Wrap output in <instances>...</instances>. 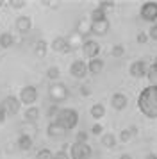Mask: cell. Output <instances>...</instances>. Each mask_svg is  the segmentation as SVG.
<instances>
[{
    "label": "cell",
    "mask_w": 157,
    "mask_h": 159,
    "mask_svg": "<svg viewBox=\"0 0 157 159\" xmlns=\"http://www.w3.org/2000/svg\"><path fill=\"white\" fill-rule=\"evenodd\" d=\"M102 132H104V129H102V125H100V123H95V125L91 127V134H95V136H100Z\"/></svg>",
    "instance_id": "cell-34"
},
{
    "label": "cell",
    "mask_w": 157,
    "mask_h": 159,
    "mask_svg": "<svg viewBox=\"0 0 157 159\" xmlns=\"http://www.w3.org/2000/svg\"><path fill=\"white\" fill-rule=\"evenodd\" d=\"M75 141H77V143H87V132H84V130L77 132V138H75Z\"/></svg>",
    "instance_id": "cell-30"
},
{
    "label": "cell",
    "mask_w": 157,
    "mask_h": 159,
    "mask_svg": "<svg viewBox=\"0 0 157 159\" xmlns=\"http://www.w3.org/2000/svg\"><path fill=\"white\" fill-rule=\"evenodd\" d=\"M136 39H137V43H146V41H148V34H145V32H139Z\"/></svg>",
    "instance_id": "cell-37"
},
{
    "label": "cell",
    "mask_w": 157,
    "mask_h": 159,
    "mask_svg": "<svg viewBox=\"0 0 157 159\" xmlns=\"http://www.w3.org/2000/svg\"><path fill=\"white\" fill-rule=\"evenodd\" d=\"M102 70H104V61H102V59L100 57L89 59V63H87V72L91 73V75H98Z\"/></svg>",
    "instance_id": "cell-17"
},
{
    "label": "cell",
    "mask_w": 157,
    "mask_h": 159,
    "mask_svg": "<svg viewBox=\"0 0 157 159\" xmlns=\"http://www.w3.org/2000/svg\"><path fill=\"white\" fill-rule=\"evenodd\" d=\"M14 27H16V30H18L20 34H27L29 30L32 29V20H30V16H18Z\"/></svg>",
    "instance_id": "cell-13"
},
{
    "label": "cell",
    "mask_w": 157,
    "mask_h": 159,
    "mask_svg": "<svg viewBox=\"0 0 157 159\" xmlns=\"http://www.w3.org/2000/svg\"><path fill=\"white\" fill-rule=\"evenodd\" d=\"M9 4H11V7L13 9H21V7H25L27 2H25V0H11Z\"/></svg>",
    "instance_id": "cell-31"
},
{
    "label": "cell",
    "mask_w": 157,
    "mask_h": 159,
    "mask_svg": "<svg viewBox=\"0 0 157 159\" xmlns=\"http://www.w3.org/2000/svg\"><path fill=\"white\" fill-rule=\"evenodd\" d=\"M48 95H50V98H52V102H56V104L64 102L68 98V88L64 86L63 82H54L48 88Z\"/></svg>",
    "instance_id": "cell-4"
},
{
    "label": "cell",
    "mask_w": 157,
    "mask_h": 159,
    "mask_svg": "<svg viewBox=\"0 0 157 159\" xmlns=\"http://www.w3.org/2000/svg\"><path fill=\"white\" fill-rule=\"evenodd\" d=\"M139 15L145 22H157V2H145L139 9Z\"/></svg>",
    "instance_id": "cell-5"
},
{
    "label": "cell",
    "mask_w": 157,
    "mask_h": 159,
    "mask_svg": "<svg viewBox=\"0 0 157 159\" xmlns=\"http://www.w3.org/2000/svg\"><path fill=\"white\" fill-rule=\"evenodd\" d=\"M154 65H157V56H155V59H154Z\"/></svg>",
    "instance_id": "cell-41"
},
{
    "label": "cell",
    "mask_w": 157,
    "mask_h": 159,
    "mask_svg": "<svg viewBox=\"0 0 157 159\" xmlns=\"http://www.w3.org/2000/svg\"><path fill=\"white\" fill-rule=\"evenodd\" d=\"M91 147L87 143H75L70 147V159H91Z\"/></svg>",
    "instance_id": "cell-3"
},
{
    "label": "cell",
    "mask_w": 157,
    "mask_h": 159,
    "mask_svg": "<svg viewBox=\"0 0 157 159\" xmlns=\"http://www.w3.org/2000/svg\"><path fill=\"white\" fill-rule=\"evenodd\" d=\"M89 20L91 22H102V20H107L105 18V11L100 7H95L91 11V15H89Z\"/></svg>",
    "instance_id": "cell-24"
},
{
    "label": "cell",
    "mask_w": 157,
    "mask_h": 159,
    "mask_svg": "<svg viewBox=\"0 0 157 159\" xmlns=\"http://www.w3.org/2000/svg\"><path fill=\"white\" fill-rule=\"evenodd\" d=\"M145 159H157V154H146Z\"/></svg>",
    "instance_id": "cell-39"
},
{
    "label": "cell",
    "mask_w": 157,
    "mask_h": 159,
    "mask_svg": "<svg viewBox=\"0 0 157 159\" xmlns=\"http://www.w3.org/2000/svg\"><path fill=\"white\" fill-rule=\"evenodd\" d=\"M23 118H25V123H36L39 120V107H36V106L27 107L23 113Z\"/></svg>",
    "instance_id": "cell-16"
},
{
    "label": "cell",
    "mask_w": 157,
    "mask_h": 159,
    "mask_svg": "<svg viewBox=\"0 0 157 159\" xmlns=\"http://www.w3.org/2000/svg\"><path fill=\"white\" fill-rule=\"evenodd\" d=\"M7 118V111L6 107H4V104H0V123H4Z\"/></svg>",
    "instance_id": "cell-36"
},
{
    "label": "cell",
    "mask_w": 157,
    "mask_h": 159,
    "mask_svg": "<svg viewBox=\"0 0 157 159\" xmlns=\"http://www.w3.org/2000/svg\"><path fill=\"white\" fill-rule=\"evenodd\" d=\"M82 52H84L86 57H89V59L98 57V54H100L98 41H95V39H84L82 41Z\"/></svg>",
    "instance_id": "cell-7"
},
{
    "label": "cell",
    "mask_w": 157,
    "mask_h": 159,
    "mask_svg": "<svg viewBox=\"0 0 157 159\" xmlns=\"http://www.w3.org/2000/svg\"><path fill=\"white\" fill-rule=\"evenodd\" d=\"M80 95H82V97H89V95H91L89 86H80Z\"/></svg>",
    "instance_id": "cell-38"
},
{
    "label": "cell",
    "mask_w": 157,
    "mask_h": 159,
    "mask_svg": "<svg viewBox=\"0 0 157 159\" xmlns=\"http://www.w3.org/2000/svg\"><path fill=\"white\" fill-rule=\"evenodd\" d=\"M32 138L27 136V134H20V138H18V148L20 150H30L32 148Z\"/></svg>",
    "instance_id": "cell-20"
},
{
    "label": "cell",
    "mask_w": 157,
    "mask_h": 159,
    "mask_svg": "<svg viewBox=\"0 0 157 159\" xmlns=\"http://www.w3.org/2000/svg\"><path fill=\"white\" fill-rule=\"evenodd\" d=\"M20 102L21 104H25V106H32L36 100H38V89H36V86H23L20 89Z\"/></svg>",
    "instance_id": "cell-6"
},
{
    "label": "cell",
    "mask_w": 157,
    "mask_h": 159,
    "mask_svg": "<svg viewBox=\"0 0 157 159\" xmlns=\"http://www.w3.org/2000/svg\"><path fill=\"white\" fill-rule=\"evenodd\" d=\"M128 72L132 77L136 79H141V77H146V72H148V65L145 63V61H134L130 68H128Z\"/></svg>",
    "instance_id": "cell-10"
},
{
    "label": "cell",
    "mask_w": 157,
    "mask_h": 159,
    "mask_svg": "<svg viewBox=\"0 0 157 159\" xmlns=\"http://www.w3.org/2000/svg\"><path fill=\"white\" fill-rule=\"evenodd\" d=\"M98 7L104 9V11H107V9H113L114 7V2H113V0H102V2H98Z\"/></svg>",
    "instance_id": "cell-29"
},
{
    "label": "cell",
    "mask_w": 157,
    "mask_h": 159,
    "mask_svg": "<svg viewBox=\"0 0 157 159\" xmlns=\"http://www.w3.org/2000/svg\"><path fill=\"white\" fill-rule=\"evenodd\" d=\"M146 79H148L150 86H157V65L148 66V72H146Z\"/></svg>",
    "instance_id": "cell-25"
},
{
    "label": "cell",
    "mask_w": 157,
    "mask_h": 159,
    "mask_svg": "<svg viewBox=\"0 0 157 159\" xmlns=\"http://www.w3.org/2000/svg\"><path fill=\"white\" fill-rule=\"evenodd\" d=\"M36 159H54V154L48 148H41V150L36 154Z\"/></svg>",
    "instance_id": "cell-27"
},
{
    "label": "cell",
    "mask_w": 157,
    "mask_h": 159,
    "mask_svg": "<svg viewBox=\"0 0 157 159\" xmlns=\"http://www.w3.org/2000/svg\"><path fill=\"white\" fill-rule=\"evenodd\" d=\"M54 159H70V156H68V152H66V150H63V148H61L59 152H56V154H54Z\"/></svg>",
    "instance_id": "cell-33"
},
{
    "label": "cell",
    "mask_w": 157,
    "mask_h": 159,
    "mask_svg": "<svg viewBox=\"0 0 157 159\" xmlns=\"http://www.w3.org/2000/svg\"><path fill=\"white\" fill-rule=\"evenodd\" d=\"M66 132H68V130L64 129L61 123H57V122H50L48 127H47V134H48V138H54V139L64 138L66 136Z\"/></svg>",
    "instance_id": "cell-12"
},
{
    "label": "cell",
    "mask_w": 157,
    "mask_h": 159,
    "mask_svg": "<svg viewBox=\"0 0 157 159\" xmlns=\"http://www.w3.org/2000/svg\"><path fill=\"white\" fill-rule=\"evenodd\" d=\"M50 48L54 52H59V54H68V52L71 50L70 43H68V38H63V36L56 38V39L50 43Z\"/></svg>",
    "instance_id": "cell-11"
},
{
    "label": "cell",
    "mask_w": 157,
    "mask_h": 159,
    "mask_svg": "<svg viewBox=\"0 0 157 159\" xmlns=\"http://www.w3.org/2000/svg\"><path fill=\"white\" fill-rule=\"evenodd\" d=\"M70 73H71V77H75V79H84L86 75H87V65H86L84 61L77 59V61L71 63Z\"/></svg>",
    "instance_id": "cell-9"
},
{
    "label": "cell",
    "mask_w": 157,
    "mask_h": 159,
    "mask_svg": "<svg viewBox=\"0 0 157 159\" xmlns=\"http://www.w3.org/2000/svg\"><path fill=\"white\" fill-rule=\"evenodd\" d=\"M109 27H111L109 20L91 22V34H95V36H105L107 32H109Z\"/></svg>",
    "instance_id": "cell-14"
},
{
    "label": "cell",
    "mask_w": 157,
    "mask_h": 159,
    "mask_svg": "<svg viewBox=\"0 0 157 159\" xmlns=\"http://www.w3.org/2000/svg\"><path fill=\"white\" fill-rule=\"evenodd\" d=\"M111 54H113L114 57H121V56L125 54V47H123V45H114L113 50H111Z\"/></svg>",
    "instance_id": "cell-28"
},
{
    "label": "cell",
    "mask_w": 157,
    "mask_h": 159,
    "mask_svg": "<svg viewBox=\"0 0 157 159\" xmlns=\"http://www.w3.org/2000/svg\"><path fill=\"white\" fill-rule=\"evenodd\" d=\"M148 38H150V39H154V41H157V23H154V25L150 27V30H148Z\"/></svg>",
    "instance_id": "cell-32"
},
{
    "label": "cell",
    "mask_w": 157,
    "mask_h": 159,
    "mask_svg": "<svg viewBox=\"0 0 157 159\" xmlns=\"http://www.w3.org/2000/svg\"><path fill=\"white\" fill-rule=\"evenodd\" d=\"M56 122L61 123L66 130H71V129H75L78 123V113L71 107H63V109H59V113L56 116Z\"/></svg>",
    "instance_id": "cell-2"
},
{
    "label": "cell",
    "mask_w": 157,
    "mask_h": 159,
    "mask_svg": "<svg viewBox=\"0 0 157 159\" xmlns=\"http://www.w3.org/2000/svg\"><path fill=\"white\" fill-rule=\"evenodd\" d=\"M2 6H4V2H2V0H0V7H2Z\"/></svg>",
    "instance_id": "cell-42"
},
{
    "label": "cell",
    "mask_w": 157,
    "mask_h": 159,
    "mask_svg": "<svg viewBox=\"0 0 157 159\" xmlns=\"http://www.w3.org/2000/svg\"><path fill=\"white\" fill-rule=\"evenodd\" d=\"M57 113H59V107H57V104H54V106H50V109H48V118H56L57 116Z\"/></svg>",
    "instance_id": "cell-35"
},
{
    "label": "cell",
    "mask_w": 157,
    "mask_h": 159,
    "mask_svg": "<svg viewBox=\"0 0 157 159\" xmlns=\"http://www.w3.org/2000/svg\"><path fill=\"white\" fill-rule=\"evenodd\" d=\"M127 104H128V98L123 93H114L111 97V106L116 111H123V109L127 107Z\"/></svg>",
    "instance_id": "cell-15"
},
{
    "label": "cell",
    "mask_w": 157,
    "mask_h": 159,
    "mask_svg": "<svg viewBox=\"0 0 157 159\" xmlns=\"http://www.w3.org/2000/svg\"><path fill=\"white\" fill-rule=\"evenodd\" d=\"M136 134H137V127H134V125H132L130 129H123V130L120 132V141L127 143V141H130V139H132Z\"/></svg>",
    "instance_id": "cell-21"
},
{
    "label": "cell",
    "mask_w": 157,
    "mask_h": 159,
    "mask_svg": "<svg viewBox=\"0 0 157 159\" xmlns=\"http://www.w3.org/2000/svg\"><path fill=\"white\" fill-rule=\"evenodd\" d=\"M102 145L107 147V148H114V147H116V136H114L113 132L102 134Z\"/></svg>",
    "instance_id": "cell-23"
},
{
    "label": "cell",
    "mask_w": 157,
    "mask_h": 159,
    "mask_svg": "<svg viewBox=\"0 0 157 159\" xmlns=\"http://www.w3.org/2000/svg\"><path fill=\"white\" fill-rule=\"evenodd\" d=\"M59 75H61V70H59L57 66H50L48 70H47V77H48L50 80H57Z\"/></svg>",
    "instance_id": "cell-26"
},
{
    "label": "cell",
    "mask_w": 157,
    "mask_h": 159,
    "mask_svg": "<svg viewBox=\"0 0 157 159\" xmlns=\"http://www.w3.org/2000/svg\"><path fill=\"white\" fill-rule=\"evenodd\" d=\"M120 159H132V156H130V154H121Z\"/></svg>",
    "instance_id": "cell-40"
},
{
    "label": "cell",
    "mask_w": 157,
    "mask_h": 159,
    "mask_svg": "<svg viewBox=\"0 0 157 159\" xmlns=\"http://www.w3.org/2000/svg\"><path fill=\"white\" fill-rule=\"evenodd\" d=\"M137 109L143 115L155 120L157 118V86H146L137 97Z\"/></svg>",
    "instance_id": "cell-1"
},
{
    "label": "cell",
    "mask_w": 157,
    "mask_h": 159,
    "mask_svg": "<svg viewBox=\"0 0 157 159\" xmlns=\"http://www.w3.org/2000/svg\"><path fill=\"white\" fill-rule=\"evenodd\" d=\"M47 50H48V43H47L45 39H39V41H36L34 54L38 56V57H45V56H47Z\"/></svg>",
    "instance_id": "cell-22"
},
{
    "label": "cell",
    "mask_w": 157,
    "mask_h": 159,
    "mask_svg": "<svg viewBox=\"0 0 157 159\" xmlns=\"http://www.w3.org/2000/svg\"><path fill=\"white\" fill-rule=\"evenodd\" d=\"M89 115H91V118H95V120L104 118V115H105V107H104V104H93L91 109H89Z\"/></svg>",
    "instance_id": "cell-19"
},
{
    "label": "cell",
    "mask_w": 157,
    "mask_h": 159,
    "mask_svg": "<svg viewBox=\"0 0 157 159\" xmlns=\"http://www.w3.org/2000/svg\"><path fill=\"white\" fill-rule=\"evenodd\" d=\"M2 104H4V107H6L7 115L14 116V115H18V113H20L21 102H20V98H18V97L9 95V97H6V98H4V102H2Z\"/></svg>",
    "instance_id": "cell-8"
},
{
    "label": "cell",
    "mask_w": 157,
    "mask_h": 159,
    "mask_svg": "<svg viewBox=\"0 0 157 159\" xmlns=\"http://www.w3.org/2000/svg\"><path fill=\"white\" fill-rule=\"evenodd\" d=\"M14 45V36L11 32H2L0 34V48H11Z\"/></svg>",
    "instance_id": "cell-18"
}]
</instances>
